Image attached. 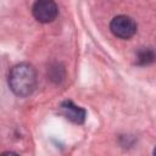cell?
I'll list each match as a JSON object with an SVG mask.
<instances>
[{"label":"cell","instance_id":"3","mask_svg":"<svg viewBox=\"0 0 156 156\" xmlns=\"http://www.w3.org/2000/svg\"><path fill=\"white\" fill-rule=\"evenodd\" d=\"M110 29L115 37L121 39H129L136 33V23L129 16L119 15L111 21Z\"/></svg>","mask_w":156,"mask_h":156},{"label":"cell","instance_id":"5","mask_svg":"<svg viewBox=\"0 0 156 156\" xmlns=\"http://www.w3.org/2000/svg\"><path fill=\"white\" fill-rule=\"evenodd\" d=\"M138 61L141 65H147L154 61V51L151 49H143L138 52Z\"/></svg>","mask_w":156,"mask_h":156},{"label":"cell","instance_id":"2","mask_svg":"<svg viewBox=\"0 0 156 156\" xmlns=\"http://www.w3.org/2000/svg\"><path fill=\"white\" fill-rule=\"evenodd\" d=\"M34 18L40 23H50L56 20L58 7L55 0H37L32 7Z\"/></svg>","mask_w":156,"mask_h":156},{"label":"cell","instance_id":"4","mask_svg":"<svg viewBox=\"0 0 156 156\" xmlns=\"http://www.w3.org/2000/svg\"><path fill=\"white\" fill-rule=\"evenodd\" d=\"M60 110H61L62 115H63L67 119L72 121L73 123L80 124V123H83L84 119H85V110L82 108V107H79V106H77V105H74L71 100L63 101V102L60 105Z\"/></svg>","mask_w":156,"mask_h":156},{"label":"cell","instance_id":"1","mask_svg":"<svg viewBox=\"0 0 156 156\" xmlns=\"http://www.w3.org/2000/svg\"><path fill=\"white\" fill-rule=\"evenodd\" d=\"M7 83L15 95L20 98L29 96L37 87V71L30 63H18L11 68Z\"/></svg>","mask_w":156,"mask_h":156}]
</instances>
